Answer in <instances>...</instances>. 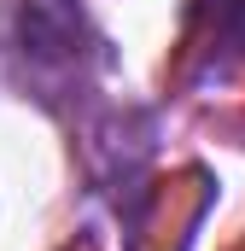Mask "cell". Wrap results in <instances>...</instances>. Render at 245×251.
Listing matches in <instances>:
<instances>
[{
	"label": "cell",
	"mask_w": 245,
	"mask_h": 251,
	"mask_svg": "<svg viewBox=\"0 0 245 251\" xmlns=\"http://www.w3.org/2000/svg\"><path fill=\"white\" fill-rule=\"evenodd\" d=\"M88 18L76 0H18L12 6V59L24 64L29 88L41 100L70 94L82 82V64H88Z\"/></svg>",
	"instance_id": "cell-1"
}]
</instances>
